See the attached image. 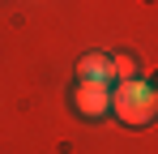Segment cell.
<instances>
[{
	"label": "cell",
	"instance_id": "obj_4",
	"mask_svg": "<svg viewBox=\"0 0 158 154\" xmlns=\"http://www.w3.org/2000/svg\"><path fill=\"white\" fill-rule=\"evenodd\" d=\"M115 77H120V81H132V77H137V60H132V56H115Z\"/></svg>",
	"mask_w": 158,
	"mask_h": 154
},
{
	"label": "cell",
	"instance_id": "obj_2",
	"mask_svg": "<svg viewBox=\"0 0 158 154\" xmlns=\"http://www.w3.org/2000/svg\"><path fill=\"white\" fill-rule=\"evenodd\" d=\"M111 81H77L73 86V107H77L85 120H103L111 111Z\"/></svg>",
	"mask_w": 158,
	"mask_h": 154
},
{
	"label": "cell",
	"instance_id": "obj_1",
	"mask_svg": "<svg viewBox=\"0 0 158 154\" xmlns=\"http://www.w3.org/2000/svg\"><path fill=\"white\" fill-rule=\"evenodd\" d=\"M111 116L128 128H145L158 120V90L150 81L132 77V81H120L115 94H111Z\"/></svg>",
	"mask_w": 158,
	"mask_h": 154
},
{
	"label": "cell",
	"instance_id": "obj_3",
	"mask_svg": "<svg viewBox=\"0 0 158 154\" xmlns=\"http://www.w3.org/2000/svg\"><path fill=\"white\" fill-rule=\"evenodd\" d=\"M111 77H115V56L90 51L77 60V81H111Z\"/></svg>",
	"mask_w": 158,
	"mask_h": 154
}]
</instances>
